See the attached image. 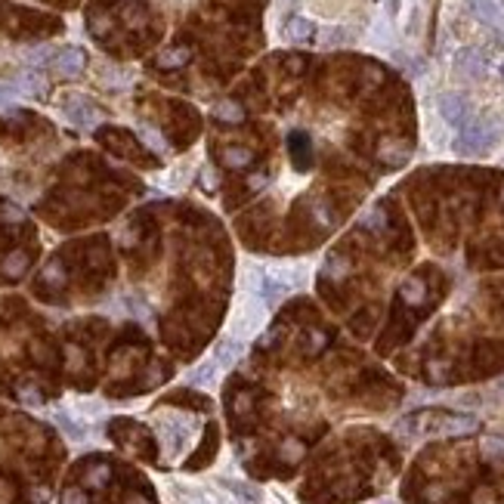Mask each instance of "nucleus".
Returning <instances> with one entry per match:
<instances>
[{
  "mask_svg": "<svg viewBox=\"0 0 504 504\" xmlns=\"http://www.w3.org/2000/svg\"><path fill=\"white\" fill-rule=\"evenodd\" d=\"M501 74H504V65H501Z\"/></svg>",
  "mask_w": 504,
  "mask_h": 504,
  "instance_id": "31",
  "label": "nucleus"
},
{
  "mask_svg": "<svg viewBox=\"0 0 504 504\" xmlns=\"http://www.w3.org/2000/svg\"><path fill=\"white\" fill-rule=\"evenodd\" d=\"M56 421H59V427H62V430L72 433V439H81V437H84V430H81V427H74V424H72V418L56 415Z\"/></svg>",
  "mask_w": 504,
  "mask_h": 504,
  "instance_id": "21",
  "label": "nucleus"
},
{
  "mask_svg": "<svg viewBox=\"0 0 504 504\" xmlns=\"http://www.w3.org/2000/svg\"><path fill=\"white\" fill-rule=\"evenodd\" d=\"M383 226H387V217H383V211H378V208L369 211L362 217V229H374V233H381Z\"/></svg>",
  "mask_w": 504,
  "mask_h": 504,
  "instance_id": "17",
  "label": "nucleus"
},
{
  "mask_svg": "<svg viewBox=\"0 0 504 504\" xmlns=\"http://www.w3.org/2000/svg\"><path fill=\"white\" fill-rule=\"evenodd\" d=\"M313 34H315L313 22L303 19V16H294V19L285 22V38H288V40H297V44H303V40H310Z\"/></svg>",
  "mask_w": 504,
  "mask_h": 504,
  "instance_id": "10",
  "label": "nucleus"
},
{
  "mask_svg": "<svg viewBox=\"0 0 504 504\" xmlns=\"http://www.w3.org/2000/svg\"><path fill=\"white\" fill-rule=\"evenodd\" d=\"M186 59H189V50H167V53L161 56V62L170 65V68H177V65H183Z\"/></svg>",
  "mask_w": 504,
  "mask_h": 504,
  "instance_id": "19",
  "label": "nucleus"
},
{
  "mask_svg": "<svg viewBox=\"0 0 504 504\" xmlns=\"http://www.w3.org/2000/svg\"><path fill=\"white\" fill-rule=\"evenodd\" d=\"M263 319H267V313H263V303L257 301V297L251 294H242L233 306V319H229V325H233V331L238 337H251L257 335Z\"/></svg>",
  "mask_w": 504,
  "mask_h": 504,
  "instance_id": "3",
  "label": "nucleus"
},
{
  "mask_svg": "<svg viewBox=\"0 0 504 504\" xmlns=\"http://www.w3.org/2000/svg\"><path fill=\"white\" fill-rule=\"evenodd\" d=\"M47 56H53V50H50V47H40V50H34L28 59H31V62H44Z\"/></svg>",
  "mask_w": 504,
  "mask_h": 504,
  "instance_id": "27",
  "label": "nucleus"
},
{
  "mask_svg": "<svg viewBox=\"0 0 504 504\" xmlns=\"http://www.w3.org/2000/svg\"><path fill=\"white\" fill-rule=\"evenodd\" d=\"M62 504H87V495H84L81 489H68L62 495Z\"/></svg>",
  "mask_w": 504,
  "mask_h": 504,
  "instance_id": "24",
  "label": "nucleus"
},
{
  "mask_svg": "<svg viewBox=\"0 0 504 504\" xmlns=\"http://www.w3.org/2000/svg\"><path fill=\"white\" fill-rule=\"evenodd\" d=\"M322 38H325V44H344V40H347V31H344V28H331V31L322 34Z\"/></svg>",
  "mask_w": 504,
  "mask_h": 504,
  "instance_id": "26",
  "label": "nucleus"
},
{
  "mask_svg": "<svg viewBox=\"0 0 504 504\" xmlns=\"http://www.w3.org/2000/svg\"><path fill=\"white\" fill-rule=\"evenodd\" d=\"M84 65H87V56H84V50H78V47H68L62 53H56V59H53V68H56L59 78H78L84 72Z\"/></svg>",
  "mask_w": 504,
  "mask_h": 504,
  "instance_id": "4",
  "label": "nucleus"
},
{
  "mask_svg": "<svg viewBox=\"0 0 504 504\" xmlns=\"http://www.w3.org/2000/svg\"><path fill=\"white\" fill-rule=\"evenodd\" d=\"M19 90L22 93H40L44 90V78L38 72H22L19 74Z\"/></svg>",
  "mask_w": 504,
  "mask_h": 504,
  "instance_id": "16",
  "label": "nucleus"
},
{
  "mask_svg": "<svg viewBox=\"0 0 504 504\" xmlns=\"http://www.w3.org/2000/svg\"><path fill=\"white\" fill-rule=\"evenodd\" d=\"M486 455H504V439L501 437L486 439Z\"/></svg>",
  "mask_w": 504,
  "mask_h": 504,
  "instance_id": "25",
  "label": "nucleus"
},
{
  "mask_svg": "<svg viewBox=\"0 0 504 504\" xmlns=\"http://www.w3.org/2000/svg\"><path fill=\"white\" fill-rule=\"evenodd\" d=\"M238 356H242V340L238 337H226L223 344L213 349V362L217 365H233Z\"/></svg>",
  "mask_w": 504,
  "mask_h": 504,
  "instance_id": "11",
  "label": "nucleus"
},
{
  "mask_svg": "<svg viewBox=\"0 0 504 504\" xmlns=\"http://www.w3.org/2000/svg\"><path fill=\"white\" fill-rule=\"evenodd\" d=\"M213 118L229 121V124H238L245 115H242V106H235V102H217V106H213Z\"/></svg>",
  "mask_w": 504,
  "mask_h": 504,
  "instance_id": "15",
  "label": "nucleus"
},
{
  "mask_svg": "<svg viewBox=\"0 0 504 504\" xmlns=\"http://www.w3.org/2000/svg\"><path fill=\"white\" fill-rule=\"evenodd\" d=\"M455 68L464 74V78H474L476 81V78H483V74H486V59H483L480 50L467 47V50H461V53L455 56Z\"/></svg>",
  "mask_w": 504,
  "mask_h": 504,
  "instance_id": "8",
  "label": "nucleus"
},
{
  "mask_svg": "<svg viewBox=\"0 0 504 504\" xmlns=\"http://www.w3.org/2000/svg\"><path fill=\"white\" fill-rule=\"evenodd\" d=\"M65 115H68V121L72 124H81V127L96 124V108H93L87 99H68Z\"/></svg>",
  "mask_w": 504,
  "mask_h": 504,
  "instance_id": "9",
  "label": "nucleus"
},
{
  "mask_svg": "<svg viewBox=\"0 0 504 504\" xmlns=\"http://www.w3.org/2000/svg\"><path fill=\"white\" fill-rule=\"evenodd\" d=\"M325 344H328V337L322 335V331H310V335H306V353L310 356H319L322 349H325Z\"/></svg>",
  "mask_w": 504,
  "mask_h": 504,
  "instance_id": "18",
  "label": "nucleus"
},
{
  "mask_svg": "<svg viewBox=\"0 0 504 504\" xmlns=\"http://www.w3.org/2000/svg\"><path fill=\"white\" fill-rule=\"evenodd\" d=\"M10 96H13V90L0 84V106H6V102H10Z\"/></svg>",
  "mask_w": 504,
  "mask_h": 504,
  "instance_id": "29",
  "label": "nucleus"
},
{
  "mask_svg": "<svg viewBox=\"0 0 504 504\" xmlns=\"http://www.w3.org/2000/svg\"><path fill=\"white\" fill-rule=\"evenodd\" d=\"M399 294H403V301H405V303L418 306V303H424V297H427V288H424V281H421V279H408V281H403V288H399Z\"/></svg>",
  "mask_w": 504,
  "mask_h": 504,
  "instance_id": "12",
  "label": "nucleus"
},
{
  "mask_svg": "<svg viewBox=\"0 0 504 504\" xmlns=\"http://www.w3.org/2000/svg\"><path fill=\"white\" fill-rule=\"evenodd\" d=\"M288 152H291V161L297 170H310L313 164V140L303 130L288 133Z\"/></svg>",
  "mask_w": 504,
  "mask_h": 504,
  "instance_id": "7",
  "label": "nucleus"
},
{
  "mask_svg": "<svg viewBox=\"0 0 504 504\" xmlns=\"http://www.w3.org/2000/svg\"><path fill=\"white\" fill-rule=\"evenodd\" d=\"M501 201H504V189H501Z\"/></svg>",
  "mask_w": 504,
  "mask_h": 504,
  "instance_id": "30",
  "label": "nucleus"
},
{
  "mask_svg": "<svg viewBox=\"0 0 504 504\" xmlns=\"http://www.w3.org/2000/svg\"><path fill=\"white\" fill-rule=\"evenodd\" d=\"M480 421L474 415H455V412H415L399 421V433L412 437H464L474 433Z\"/></svg>",
  "mask_w": 504,
  "mask_h": 504,
  "instance_id": "1",
  "label": "nucleus"
},
{
  "mask_svg": "<svg viewBox=\"0 0 504 504\" xmlns=\"http://www.w3.org/2000/svg\"><path fill=\"white\" fill-rule=\"evenodd\" d=\"M467 10L480 22L504 28V0H467Z\"/></svg>",
  "mask_w": 504,
  "mask_h": 504,
  "instance_id": "6",
  "label": "nucleus"
},
{
  "mask_svg": "<svg viewBox=\"0 0 504 504\" xmlns=\"http://www.w3.org/2000/svg\"><path fill=\"white\" fill-rule=\"evenodd\" d=\"M281 455H285L288 461H297V458L303 455V446H301V442H297V439H288L285 446H281Z\"/></svg>",
  "mask_w": 504,
  "mask_h": 504,
  "instance_id": "20",
  "label": "nucleus"
},
{
  "mask_svg": "<svg viewBox=\"0 0 504 504\" xmlns=\"http://www.w3.org/2000/svg\"><path fill=\"white\" fill-rule=\"evenodd\" d=\"M501 136V124L495 121H474V124H464V130L455 140V152L461 158H474L480 152L492 149Z\"/></svg>",
  "mask_w": 504,
  "mask_h": 504,
  "instance_id": "2",
  "label": "nucleus"
},
{
  "mask_svg": "<svg viewBox=\"0 0 504 504\" xmlns=\"http://www.w3.org/2000/svg\"><path fill=\"white\" fill-rule=\"evenodd\" d=\"M437 106H439V115L446 118L449 124H458V127L467 121V115H471V106H467V99L461 96V93H442Z\"/></svg>",
  "mask_w": 504,
  "mask_h": 504,
  "instance_id": "5",
  "label": "nucleus"
},
{
  "mask_svg": "<svg viewBox=\"0 0 504 504\" xmlns=\"http://www.w3.org/2000/svg\"><path fill=\"white\" fill-rule=\"evenodd\" d=\"M25 269H28V257H25L22 251H16V254H10V257L4 260V276L6 279H19Z\"/></svg>",
  "mask_w": 504,
  "mask_h": 504,
  "instance_id": "14",
  "label": "nucleus"
},
{
  "mask_svg": "<svg viewBox=\"0 0 504 504\" xmlns=\"http://www.w3.org/2000/svg\"><path fill=\"white\" fill-rule=\"evenodd\" d=\"M251 161H254L251 149H238V146L223 149V164H229V167H247Z\"/></svg>",
  "mask_w": 504,
  "mask_h": 504,
  "instance_id": "13",
  "label": "nucleus"
},
{
  "mask_svg": "<svg viewBox=\"0 0 504 504\" xmlns=\"http://www.w3.org/2000/svg\"><path fill=\"white\" fill-rule=\"evenodd\" d=\"M106 480H108V467H102V464L93 467V471L87 474V483H90V486H102Z\"/></svg>",
  "mask_w": 504,
  "mask_h": 504,
  "instance_id": "22",
  "label": "nucleus"
},
{
  "mask_svg": "<svg viewBox=\"0 0 504 504\" xmlns=\"http://www.w3.org/2000/svg\"><path fill=\"white\" fill-rule=\"evenodd\" d=\"M315 217H319V223H331V213H328V208H325V204H319V208H315Z\"/></svg>",
  "mask_w": 504,
  "mask_h": 504,
  "instance_id": "28",
  "label": "nucleus"
},
{
  "mask_svg": "<svg viewBox=\"0 0 504 504\" xmlns=\"http://www.w3.org/2000/svg\"><path fill=\"white\" fill-rule=\"evenodd\" d=\"M347 269H349V267H347V260H337V257H331V260H328V267H325L328 276H344Z\"/></svg>",
  "mask_w": 504,
  "mask_h": 504,
  "instance_id": "23",
  "label": "nucleus"
}]
</instances>
